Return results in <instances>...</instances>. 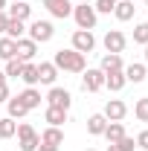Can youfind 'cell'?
<instances>
[{
	"label": "cell",
	"instance_id": "cell-19",
	"mask_svg": "<svg viewBox=\"0 0 148 151\" xmlns=\"http://www.w3.org/2000/svg\"><path fill=\"white\" fill-rule=\"evenodd\" d=\"M44 116H47V122H50L52 128H58V125H64V122H67V111H61V108H52V105L47 108V113H44Z\"/></svg>",
	"mask_w": 148,
	"mask_h": 151
},
{
	"label": "cell",
	"instance_id": "cell-38",
	"mask_svg": "<svg viewBox=\"0 0 148 151\" xmlns=\"http://www.w3.org/2000/svg\"><path fill=\"white\" fill-rule=\"evenodd\" d=\"M108 151H119V148H116V145H113V142H111V145H108Z\"/></svg>",
	"mask_w": 148,
	"mask_h": 151
},
{
	"label": "cell",
	"instance_id": "cell-15",
	"mask_svg": "<svg viewBox=\"0 0 148 151\" xmlns=\"http://www.w3.org/2000/svg\"><path fill=\"white\" fill-rule=\"evenodd\" d=\"M122 73H125V81L139 84V81H145V64H128Z\"/></svg>",
	"mask_w": 148,
	"mask_h": 151
},
{
	"label": "cell",
	"instance_id": "cell-18",
	"mask_svg": "<svg viewBox=\"0 0 148 151\" xmlns=\"http://www.w3.org/2000/svg\"><path fill=\"white\" fill-rule=\"evenodd\" d=\"M0 58H3V61L18 58V41H12V38H0Z\"/></svg>",
	"mask_w": 148,
	"mask_h": 151
},
{
	"label": "cell",
	"instance_id": "cell-29",
	"mask_svg": "<svg viewBox=\"0 0 148 151\" xmlns=\"http://www.w3.org/2000/svg\"><path fill=\"white\" fill-rule=\"evenodd\" d=\"M23 64H26V61H20V58H9V61H6V76H20Z\"/></svg>",
	"mask_w": 148,
	"mask_h": 151
},
{
	"label": "cell",
	"instance_id": "cell-6",
	"mask_svg": "<svg viewBox=\"0 0 148 151\" xmlns=\"http://www.w3.org/2000/svg\"><path fill=\"white\" fill-rule=\"evenodd\" d=\"M125 44H128V41H125V35H122L119 29H111V32L105 35V50L113 52V55H119V52L125 50Z\"/></svg>",
	"mask_w": 148,
	"mask_h": 151
},
{
	"label": "cell",
	"instance_id": "cell-20",
	"mask_svg": "<svg viewBox=\"0 0 148 151\" xmlns=\"http://www.w3.org/2000/svg\"><path fill=\"white\" fill-rule=\"evenodd\" d=\"M105 87H111V90H122V87H125V73H122V70H116V73H105Z\"/></svg>",
	"mask_w": 148,
	"mask_h": 151
},
{
	"label": "cell",
	"instance_id": "cell-34",
	"mask_svg": "<svg viewBox=\"0 0 148 151\" xmlns=\"http://www.w3.org/2000/svg\"><path fill=\"white\" fill-rule=\"evenodd\" d=\"M6 26H9V15L0 12V32H6Z\"/></svg>",
	"mask_w": 148,
	"mask_h": 151
},
{
	"label": "cell",
	"instance_id": "cell-35",
	"mask_svg": "<svg viewBox=\"0 0 148 151\" xmlns=\"http://www.w3.org/2000/svg\"><path fill=\"white\" fill-rule=\"evenodd\" d=\"M0 102H9V87L6 84H0Z\"/></svg>",
	"mask_w": 148,
	"mask_h": 151
},
{
	"label": "cell",
	"instance_id": "cell-36",
	"mask_svg": "<svg viewBox=\"0 0 148 151\" xmlns=\"http://www.w3.org/2000/svg\"><path fill=\"white\" fill-rule=\"evenodd\" d=\"M35 151H58V148H55V145H44V142H41V145H38Z\"/></svg>",
	"mask_w": 148,
	"mask_h": 151
},
{
	"label": "cell",
	"instance_id": "cell-3",
	"mask_svg": "<svg viewBox=\"0 0 148 151\" xmlns=\"http://www.w3.org/2000/svg\"><path fill=\"white\" fill-rule=\"evenodd\" d=\"M73 18L78 23V29H93L96 26V9H93L90 3H81V6L73 9Z\"/></svg>",
	"mask_w": 148,
	"mask_h": 151
},
{
	"label": "cell",
	"instance_id": "cell-16",
	"mask_svg": "<svg viewBox=\"0 0 148 151\" xmlns=\"http://www.w3.org/2000/svg\"><path fill=\"white\" fill-rule=\"evenodd\" d=\"M105 128H108V119H105V113H93L90 119H87V131H90L93 137L105 134Z\"/></svg>",
	"mask_w": 148,
	"mask_h": 151
},
{
	"label": "cell",
	"instance_id": "cell-26",
	"mask_svg": "<svg viewBox=\"0 0 148 151\" xmlns=\"http://www.w3.org/2000/svg\"><path fill=\"white\" fill-rule=\"evenodd\" d=\"M23 32H26V26H23V20H12V18H9V26H6V38H12V41H18V38H23Z\"/></svg>",
	"mask_w": 148,
	"mask_h": 151
},
{
	"label": "cell",
	"instance_id": "cell-7",
	"mask_svg": "<svg viewBox=\"0 0 148 151\" xmlns=\"http://www.w3.org/2000/svg\"><path fill=\"white\" fill-rule=\"evenodd\" d=\"M125 113H128V105L119 102V99H111V102L105 105V119H111V122H122Z\"/></svg>",
	"mask_w": 148,
	"mask_h": 151
},
{
	"label": "cell",
	"instance_id": "cell-8",
	"mask_svg": "<svg viewBox=\"0 0 148 151\" xmlns=\"http://www.w3.org/2000/svg\"><path fill=\"white\" fill-rule=\"evenodd\" d=\"M44 6L50 9V15H52V18H70V15H73L70 0H44Z\"/></svg>",
	"mask_w": 148,
	"mask_h": 151
},
{
	"label": "cell",
	"instance_id": "cell-22",
	"mask_svg": "<svg viewBox=\"0 0 148 151\" xmlns=\"http://www.w3.org/2000/svg\"><path fill=\"white\" fill-rule=\"evenodd\" d=\"M116 70H122V58L108 52V55L102 58V73H116Z\"/></svg>",
	"mask_w": 148,
	"mask_h": 151
},
{
	"label": "cell",
	"instance_id": "cell-40",
	"mask_svg": "<svg viewBox=\"0 0 148 151\" xmlns=\"http://www.w3.org/2000/svg\"><path fill=\"white\" fill-rule=\"evenodd\" d=\"M145 61H148V44H145Z\"/></svg>",
	"mask_w": 148,
	"mask_h": 151
},
{
	"label": "cell",
	"instance_id": "cell-1",
	"mask_svg": "<svg viewBox=\"0 0 148 151\" xmlns=\"http://www.w3.org/2000/svg\"><path fill=\"white\" fill-rule=\"evenodd\" d=\"M58 70H70V73H84V55L75 52V50H58L52 58Z\"/></svg>",
	"mask_w": 148,
	"mask_h": 151
},
{
	"label": "cell",
	"instance_id": "cell-33",
	"mask_svg": "<svg viewBox=\"0 0 148 151\" xmlns=\"http://www.w3.org/2000/svg\"><path fill=\"white\" fill-rule=\"evenodd\" d=\"M137 145L148 151V131H142V134H139V137H137Z\"/></svg>",
	"mask_w": 148,
	"mask_h": 151
},
{
	"label": "cell",
	"instance_id": "cell-25",
	"mask_svg": "<svg viewBox=\"0 0 148 151\" xmlns=\"http://www.w3.org/2000/svg\"><path fill=\"white\" fill-rule=\"evenodd\" d=\"M15 134H18V122H15L12 116L0 119V139H9V137H15Z\"/></svg>",
	"mask_w": 148,
	"mask_h": 151
},
{
	"label": "cell",
	"instance_id": "cell-2",
	"mask_svg": "<svg viewBox=\"0 0 148 151\" xmlns=\"http://www.w3.org/2000/svg\"><path fill=\"white\" fill-rule=\"evenodd\" d=\"M52 35H55V29H52L50 20H32V26H29V38H32L35 44H47V41H52Z\"/></svg>",
	"mask_w": 148,
	"mask_h": 151
},
{
	"label": "cell",
	"instance_id": "cell-27",
	"mask_svg": "<svg viewBox=\"0 0 148 151\" xmlns=\"http://www.w3.org/2000/svg\"><path fill=\"white\" fill-rule=\"evenodd\" d=\"M26 113H29V108L20 102L18 96H15V99H9V116H12V119H20V116H26Z\"/></svg>",
	"mask_w": 148,
	"mask_h": 151
},
{
	"label": "cell",
	"instance_id": "cell-5",
	"mask_svg": "<svg viewBox=\"0 0 148 151\" xmlns=\"http://www.w3.org/2000/svg\"><path fill=\"white\" fill-rule=\"evenodd\" d=\"M93 47H96V38H93L90 29H75V32H73V50H75V52L84 55V52H90Z\"/></svg>",
	"mask_w": 148,
	"mask_h": 151
},
{
	"label": "cell",
	"instance_id": "cell-11",
	"mask_svg": "<svg viewBox=\"0 0 148 151\" xmlns=\"http://www.w3.org/2000/svg\"><path fill=\"white\" fill-rule=\"evenodd\" d=\"M47 99H50V105H52V108H61V111H67V108H70V93H67L64 87H52Z\"/></svg>",
	"mask_w": 148,
	"mask_h": 151
},
{
	"label": "cell",
	"instance_id": "cell-28",
	"mask_svg": "<svg viewBox=\"0 0 148 151\" xmlns=\"http://www.w3.org/2000/svg\"><path fill=\"white\" fill-rule=\"evenodd\" d=\"M134 116H137L139 122H148V96L137 99V105H134Z\"/></svg>",
	"mask_w": 148,
	"mask_h": 151
},
{
	"label": "cell",
	"instance_id": "cell-23",
	"mask_svg": "<svg viewBox=\"0 0 148 151\" xmlns=\"http://www.w3.org/2000/svg\"><path fill=\"white\" fill-rule=\"evenodd\" d=\"M18 78H23V81H26L29 87H35V84H38V67H35V64H29V61H26Z\"/></svg>",
	"mask_w": 148,
	"mask_h": 151
},
{
	"label": "cell",
	"instance_id": "cell-12",
	"mask_svg": "<svg viewBox=\"0 0 148 151\" xmlns=\"http://www.w3.org/2000/svg\"><path fill=\"white\" fill-rule=\"evenodd\" d=\"M29 15H32V6L26 3V0H20V3H15V6H9V18L12 20H29Z\"/></svg>",
	"mask_w": 148,
	"mask_h": 151
},
{
	"label": "cell",
	"instance_id": "cell-9",
	"mask_svg": "<svg viewBox=\"0 0 148 151\" xmlns=\"http://www.w3.org/2000/svg\"><path fill=\"white\" fill-rule=\"evenodd\" d=\"M55 78H58V67L52 61L38 64V81H41V84H55Z\"/></svg>",
	"mask_w": 148,
	"mask_h": 151
},
{
	"label": "cell",
	"instance_id": "cell-37",
	"mask_svg": "<svg viewBox=\"0 0 148 151\" xmlns=\"http://www.w3.org/2000/svg\"><path fill=\"white\" fill-rule=\"evenodd\" d=\"M0 84H6V73H0Z\"/></svg>",
	"mask_w": 148,
	"mask_h": 151
},
{
	"label": "cell",
	"instance_id": "cell-39",
	"mask_svg": "<svg viewBox=\"0 0 148 151\" xmlns=\"http://www.w3.org/2000/svg\"><path fill=\"white\" fill-rule=\"evenodd\" d=\"M3 6H6V0H0V12H3Z\"/></svg>",
	"mask_w": 148,
	"mask_h": 151
},
{
	"label": "cell",
	"instance_id": "cell-42",
	"mask_svg": "<svg viewBox=\"0 0 148 151\" xmlns=\"http://www.w3.org/2000/svg\"><path fill=\"white\" fill-rule=\"evenodd\" d=\"M87 151H96V148H87Z\"/></svg>",
	"mask_w": 148,
	"mask_h": 151
},
{
	"label": "cell",
	"instance_id": "cell-4",
	"mask_svg": "<svg viewBox=\"0 0 148 151\" xmlns=\"http://www.w3.org/2000/svg\"><path fill=\"white\" fill-rule=\"evenodd\" d=\"M18 137H20V151H35L38 145H41V137L35 134V128L32 125H18Z\"/></svg>",
	"mask_w": 148,
	"mask_h": 151
},
{
	"label": "cell",
	"instance_id": "cell-24",
	"mask_svg": "<svg viewBox=\"0 0 148 151\" xmlns=\"http://www.w3.org/2000/svg\"><path fill=\"white\" fill-rule=\"evenodd\" d=\"M105 137H108V142H119V139L125 137V128H122V122H108V128H105Z\"/></svg>",
	"mask_w": 148,
	"mask_h": 151
},
{
	"label": "cell",
	"instance_id": "cell-10",
	"mask_svg": "<svg viewBox=\"0 0 148 151\" xmlns=\"http://www.w3.org/2000/svg\"><path fill=\"white\" fill-rule=\"evenodd\" d=\"M102 87H105V73H102V70H87V76H84V90L96 93V90H102Z\"/></svg>",
	"mask_w": 148,
	"mask_h": 151
},
{
	"label": "cell",
	"instance_id": "cell-45",
	"mask_svg": "<svg viewBox=\"0 0 148 151\" xmlns=\"http://www.w3.org/2000/svg\"><path fill=\"white\" fill-rule=\"evenodd\" d=\"M145 3H148V0H145Z\"/></svg>",
	"mask_w": 148,
	"mask_h": 151
},
{
	"label": "cell",
	"instance_id": "cell-13",
	"mask_svg": "<svg viewBox=\"0 0 148 151\" xmlns=\"http://www.w3.org/2000/svg\"><path fill=\"white\" fill-rule=\"evenodd\" d=\"M18 58L20 61H32L35 58V41L32 38H18Z\"/></svg>",
	"mask_w": 148,
	"mask_h": 151
},
{
	"label": "cell",
	"instance_id": "cell-41",
	"mask_svg": "<svg viewBox=\"0 0 148 151\" xmlns=\"http://www.w3.org/2000/svg\"><path fill=\"white\" fill-rule=\"evenodd\" d=\"M78 3H90V0H78Z\"/></svg>",
	"mask_w": 148,
	"mask_h": 151
},
{
	"label": "cell",
	"instance_id": "cell-17",
	"mask_svg": "<svg viewBox=\"0 0 148 151\" xmlns=\"http://www.w3.org/2000/svg\"><path fill=\"white\" fill-rule=\"evenodd\" d=\"M41 142H44V145H61V142H64V134H61V128H52V125H50V128H47V131L41 134Z\"/></svg>",
	"mask_w": 148,
	"mask_h": 151
},
{
	"label": "cell",
	"instance_id": "cell-14",
	"mask_svg": "<svg viewBox=\"0 0 148 151\" xmlns=\"http://www.w3.org/2000/svg\"><path fill=\"white\" fill-rule=\"evenodd\" d=\"M134 9H137V6H134V0H116L113 15H116L119 20H131V18H134Z\"/></svg>",
	"mask_w": 148,
	"mask_h": 151
},
{
	"label": "cell",
	"instance_id": "cell-31",
	"mask_svg": "<svg viewBox=\"0 0 148 151\" xmlns=\"http://www.w3.org/2000/svg\"><path fill=\"white\" fill-rule=\"evenodd\" d=\"M113 6H116L113 0H96V6H93V9H96V12H102V15H111Z\"/></svg>",
	"mask_w": 148,
	"mask_h": 151
},
{
	"label": "cell",
	"instance_id": "cell-21",
	"mask_svg": "<svg viewBox=\"0 0 148 151\" xmlns=\"http://www.w3.org/2000/svg\"><path fill=\"white\" fill-rule=\"evenodd\" d=\"M18 99H20V102H23V105H26V108H29V111L41 105V93H38L35 87H26V90H23V93H20Z\"/></svg>",
	"mask_w": 148,
	"mask_h": 151
},
{
	"label": "cell",
	"instance_id": "cell-44",
	"mask_svg": "<svg viewBox=\"0 0 148 151\" xmlns=\"http://www.w3.org/2000/svg\"><path fill=\"white\" fill-rule=\"evenodd\" d=\"M113 3H116V0H113Z\"/></svg>",
	"mask_w": 148,
	"mask_h": 151
},
{
	"label": "cell",
	"instance_id": "cell-32",
	"mask_svg": "<svg viewBox=\"0 0 148 151\" xmlns=\"http://www.w3.org/2000/svg\"><path fill=\"white\" fill-rule=\"evenodd\" d=\"M119 151H134V145H137V139H131V137H122L119 142H113Z\"/></svg>",
	"mask_w": 148,
	"mask_h": 151
},
{
	"label": "cell",
	"instance_id": "cell-30",
	"mask_svg": "<svg viewBox=\"0 0 148 151\" xmlns=\"http://www.w3.org/2000/svg\"><path fill=\"white\" fill-rule=\"evenodd\" d=\"M134 41H137V44H148V23H139V26L134 29Z\"/></svg>",
	"mask_w": 148,
	"mask_h": 151
},
{
	"label": "cell",
	"instance_id": "cell-43",
	"mask_svg": "<svg viewBox=\"0 0 148 151\" xmlns=\"http://www.w3.org/2000/svg\"><path fill=\"white\" fill-rule=\"evenodd\" d=\"M15 3H20V0H15Z\"/></svg>",
	"mask_w": 148,
	"mask_h": 151
}]
</instances>
